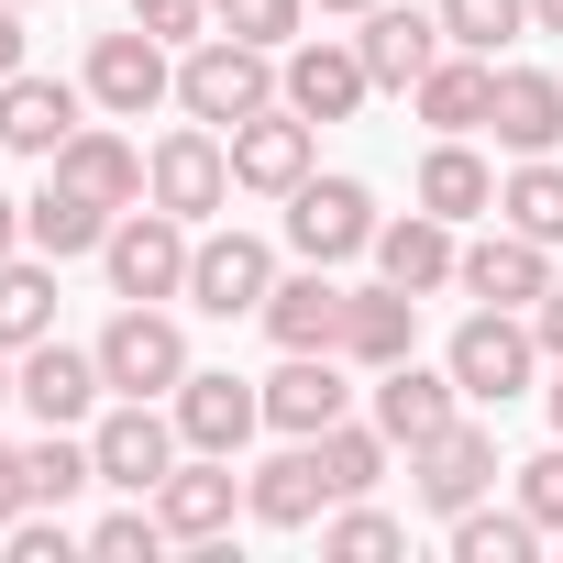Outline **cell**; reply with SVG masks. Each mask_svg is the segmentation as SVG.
<instances>
[{"label": "cell", "mask_w": 563, "mask_h": 563, "mask_svg": "<svg viewBox=\"0 0 563 563\" xmlns=\"http://www.w3.org/2000/svg\"><path fill=\"white\" fill-rule=\"evenodd\" d=\"M177 100H188V122H254V111L276 100V45H243V34H210V45H188V67H177Z\"/></svg>", "instance_id": "cell-1"}, {"label": "cell", "mask_w": 563, "mask_h": 563, "mask_svg": "<svg viewBox=\"0 0 563 563\" xmlns=\"http://www.w3.org/2000/svg\"><path fill=\"white\" fill-rule=\"evenodd\" d=\"M188 221L177 210H122L111 221V243H100V265H111V288L122 299H188Z\"/></svg>", "instance_id": "cell-2"}, {"label": "cell", "mask_w": 563, "mask_h": 563, "mask_svg": "<svg viewBox=\"0 0 563 563\" xmlns=\"http://www.w3.org/2000/svg\"><path fill=\"white\" fill-rule=\"evenodd\" d=\"M144 199H155V210H177V221H210V210L232 199V144H221L210 122L166 133V144L144 155Z\"/></svg>", "instance_id": "cell-3"}, {"label": "cell", "mask_w": 563, "mask_h": 563, "mask_svg": "<svg viewBox=\"0 0 563 563\" xmlns=\"http://www.w3.org/2000/svg\"><path fill=\"white\" fill-rule=\"evenodd\" d=\"M442 365H453V387H464V398H497V409H508V398L530 387V365H541V332H530L519 310H475V321L453 332V354H442Z\"/></svg>", "instance_id": "cell-4"}, {"label": "cell", "mask_w": 563, "mask_h": 563, "mask_svg": "<svg viewBox=\"0 0 563 563\" xmlns=\"http://www.w3.org/2000/svg\"><path fill=\"white\" fill-rule=\"evenodd\" d=\"M288 243L310 265H343V254H376V199L354 177H299L288 188Z\"/></svg>", "instance_id": "cell-5"}, {"label": "cell", "mask_w": 563, "mask_h": 563, "mask_svg": "<svg viewBox=\"0 0 563 563\" xmlns=\"http://www.w3.org/2000/svg\"><path fill=\"white\" fill-rule=\"evenodd\" d=\"M100 376H111L122 398H155V387H177V376H188V332H177L155 299H133V310L100 332Z\"/></svg>", "instance_id": "cell-6"}, {"label": "cell", "mask_w": 563, "mask_h": 563, "mask_svg": "<svg viewBox=\"0 0 563 563\" xmlns=\"http://www.w3.org/2000/svg\"><path fill=\"white\" fill-rule=\"evenodd\" d=\"M166 89H177V67H166V45H155L144 23H122V34L89 45V100H100L111 122H144Z\"/></svg>", "instance_id": "cell-7"}, {"label": "cell", "mask_w": 563, "mask_h": 563, "mask_svg": "<svg viewBox=\"0 0 563 563\" xmlns=\"http://www.w3.org/2000/svg\"><path fill=\"white\" fill-rule=\"evenodd\" d=\"M89 453H100V486H122V497H155V486L177 475V420H155L144 398H122V409L89 431Z\"/></svg>", "instance_id": "cell-8"}, {"label": "cell", "mask_w": 563, "mask_h": 563, "mask_svg": "<svg viewBox=\"0 0 563 563\" xmlns=\"http://www.w3.org/2000/svg\"><path fill=\"white\" fill-rule=\"evenodd\" d=\"M409 475H420V508H442V519H464L486 486H497V431H475V420H453V431H431V442H409Z\"/></svg>", "instance_id": "cell-9"}, {"label": "cell", "mask_w": 563, "mask_h": 563, "mask_svg": "<svg viewBox=\"0 0 563 563\" xmlns=\"http://www.w3.org/2000/svg\"><path fill=\"white\" fill-rule=\"evenodd\" d=\"M265 288H276V254H265L254 232H210V243L188 254V310H210V321L265 310Z\"/></svg>", "instance_id": "cell-10"}, {"label": "cell", "mask_w": 563, "mask_h": 563, "mask_svg": "<svg viewBox=\"0 0 563 563\" xmlns=\"http://www.w3.org/2000/svg\"><path fill=\"white\" fill-rule=\"evenodd\" d=\"M100 387H111V376H100V343H89V354H67V343L45 332V343H23V365H12V398H23L45 431L89 420V398H100Z\"/></svg>", "instance_id": "cell-11"}, {"label": "cell", "mask_w": 563, "mask_h": 563, "mask_svg": "<svg viewBox=\"0 0 563 563\" xmlns=\"http://www.w3.org/2000/svg\"><path fill=\"white\" fill-rule=\"evenodd\" d=\"M299 177H310V111L265 100L254 122H232V188H265V199H288Z\"/></svg>", "instance_id": "cell-12"}, {"label": "cell", "mask_w": 563, "mask_h": 563, "mask_svg": "<svg viewBox=\"0 0 563 563\" xmlns=\"http://www.w3.org/2000/svg\"><path fill=\"white\" fill-rule=\"evenodd\" d=\"M464 420V387H453V365L431 376L420 354H398V365H376V431L387 442H431V431H453Z\"/></svg>", "instance_id": "cell-13"}, {"label": "cell", "mask_w": 563, "mask_h": 563, "mask_svg": "<svg viewBox=\"0 0 563 563\" xmlns=\"http://www.w3.org/2000/svg\"><path fill=\"white\" fill-rule=\"evenodd\" d=\"M254 420H265V387H243V376H177V442L188 453H243L254 442Z\"/></svg>", "instance_id": "cell-14"}, {"label": "cell", "mask_w": 563, "mask_h": 563, "mask_svg": "<svg viewBox=\"0 0 563 563\" xmlns=\"http://www.w3.org/2000/svg\"><path fill=\"white\" fill-rule=\"evenodd\" d=\"M254 321L276 332V354H343V288H332V265H310V276H276Z\"/></svg>", "instance_id": "cell-15"}, {"label": "cell", "mask_w": 563, "mask_h": 563, "mask_svg": "<svg viewBox=\"0 0 563 563\" xmlns=\"http://www.w3.org/2000/svg\"><path fill=\"white\" fill-rule=\"evenodd\" d=\"M354 56H365L376 89H420L442 67V12H398V0H376L365 34H354Z\"/></svg>", "instance_id": "cell-16"}, {"label": "cell", "mask_w": 563, "mask_h": 563, "mask_svg": "<svg viewBox=\"0 0 563 563\" xmlns=\"http://www.w3.org/2000/svg\"><path fill=\"white\" fill-rule=\"evenodd\" d=\"M453 288H464V299H486V310H530V299L552 288V254H541L530 232H486V243H464Z\"/></svg>", "instance_id": "cell-17"}, {"label": "cell", "mask_w": 563, "mask_h": 563, "mask_svg": "<svg viewBox=\"0 0 563 563\" xmlns=\"http://www.w3.org/2000/svg\"><path fill=\"white\" fill-rule=\"evenodd\" d=\"M376 78H365V56L354 45H288V67H276V100H288V111H310V122H343L354 100H365Z\"/></svg>", "instance_id": "cell-18"}, {"label": "cell", "mask_w": 563, "mask_h": 563, "mask_svg": "<svg viewBox=\"0 0 563 563\" xmlns=\"http://www.w3.org/2000/svg\"><path fill=\"white\" fill-rule=\"evenodd\" d=\"M232 453H199V464H177L166 486H155V519H166V541H221L232 530Z\"/></svg>", "instance_id": "cell-19"}, {"label": "cell", "mask_w": 563, "mask_h": 563, "mask_svg": "<svg viewBox=\"0 0 563 563\" xmlns=\"http://www.w3.org/2000/svg\"><path fill=\"white\" fill-rule=\"evenodd\" d=\"M486 122H497L508 155H552V144H563V78H552V67H497Z\"/></svg>", "instance_id": "cell-20"}, {"label": "cell", "mask_w": 563, "mask_h": 563, "mask_svg": "<svg viewBox=\"0 0 563 563\" xmlns=\"http://www.w3.org/2000/svg\"><path fill=\"white\" fill-rule=\"evenodd\" d=\"M343 398H354V387H343V365H332V354H288V365L265 376V420L288 431V442L332 431V420H343Z\"/></svg>", "instance_id": "cell-21"}, {"label": "cell", "mask_w": 563, "mask_h": 563, "mask_svg": "<svg viewBox=\"0 0 563 563\" xmlns=\"http://www.w3.org/2000/svg\"><path fill=\"white\" fill-rule=\"evenodd\" d=\"M376 265L398 276L409 299H431V288H453L464 243H453V221H442V210H409V221H376Z\"/></svg>", "instance_id": "cell-22"}, {"label": "cell", "mask_w": 563, "mask_h": 563, "mask_svg": "<svg viewBox=\"0 0 563 563\" xmlns=\"http://www.w3.org/2000/svg\"><path fill=\"white\" fill-rule=\"evenodd\" d=\"M420 343V299L398 288V276H376V288H343V354L354 365H398Z\"/></svg>", "instance_id": "cell-23"}, {"label": "cell", "mask_w": 563, "mask_h": 563, "mask_svg": "<svg viewBox=\"0 0 563 563\" xmlns=\"http://www.w3.org/2000/svg\"><path fill=\"white\" fill-rule=\"evenodd\" d=\"M243 508L265 519V530H310L321 508H332V475H321V442H288L254 486H243Z\"/></svg>", "instance_id": "cell-24"}, {"label": "cell", "mask_w": 563, "mask_h": 563, "mask_svg": "<svg viewBox=\"0 0 563 563\" xmlns=\"http://www.w3.org/2000/svg\"><path fill=\"white\" fill-rule=\"evenodd\" d=\"M67 133H78V89L67 78H34V67L0 78V144L12 155H56Z\"/></svg>", "instance_id": "cell-25"}, {"label": "cell", "mask_w": 563, "mask_h": 563, "mask_svg": "<svg viewBox=\"0 0 563 563\" xmlns=\"http://www.w3.org/2000/svg\"><path fill=\"white\" fill-rule=\"evenodd\" d=\"M56 177H67L78 199H100V210H133V199H144V155H133L122 133H89V122L56 144Z\"/></svg>", "instance_id": "cell-26"}, {"label": "cell", "mask_w": 563, "mask_h": 563, "mask_svg": "<svg viewBox=\"0 0 563 563\" xmlns=\"http://www.w3.org/2000/svg\"><path fill=\"white\" fill-rule=\"evenodd\" d=\"M111 221H122V210L78 199L67 177H45V199H23V243H34V254H56V265H67V254H100V243H111Z\"/></svg>", "instance_id": "cell-27"}, {"label": "cell", "mask_w": 563, "mask_h": 563, "mask_svg": "<svg viewBox=\"0 0 563 563\" xmlns=\"http://www.w3.org/2000/svg\"><path fill=\"white\" fill-rule=\"evenodd\" d=\"M420 210H442V221H475V210H497V177H486V155H475L464 133H442V144L420 155Z\"/></svg>", "instance_id": "cell-28"}, {"label": "cell", "mask_w": 563, "mask_h": 563, "mask_svg": "<svg viewBox=\"0 0 563 563\" xmlns=\"http://www.w3.org/2000/svg\"><path fill=\"white\" fill-rule=\"evenodd\" d=\"M486 100H497V56H442V67L420 78V122H431V133H475Z\"/></svg>", "instance_id": "cell-29"}, {"label": "cell", "mask_w": 563, "mask_h": 563, "mask_svg": "<svg viewBox=\"0 0 563 563\" xmlns=\"http://www.w3.org/2000/svg\"><path fill=\"white\" fill-rule=\"evenodd\" d=\"M56 332V254L45 265H0V354H23V343H45Z\"/></svg>", "instance_id": "cell-30"}, {"label": "cell", "mask_w": 563, "mask_h": 563, "mask_svg": "<svg viewBox=\"0 0 563 563\" xmlns=\"http://www.w3.org/2000/svg\"><path fill=\"white\" fill-rule=\"evenodd\" d=\"M497 210H508V232L563 243V166H552V155H519V177L497 188Z\"/></svg>", "instance_id": "cell-31"}, {"label": "cell", "mask_w": 563, "mask_h": 563, "mask_svg": "<svg viewBox=\"0 0 563 563\" xmlns=\"http://www.w3.org/2000/svg\"><path fill=\"white\" fill-rule=\"evenodd\" d=\"M530 541H541L530 508H464V519H453V552H464V563H530Z\"/></svg>", "instance_id": "cell-32"}, {"label": "cell", "mask_w": 563, "mask_h": 563, "mask_svg": "<svg viewBox=\"0 0 563 563\" xmlns=\"http://www.w3.org/2000/svg\"><path fill=\"white\" fill-rule=\"evenodd\" d=\"M321 442V475H332V497H365L376 475H387V431H354V420H332V431H310Z\"/></svg>", "instance_id": "cell-33"}, {"label": "cell", "mask_w": 563, "mask_h": 563, "mask_svg": "<svg viewBox=\"0 0 563 563\" xmlns=\"http://www.w3.org/2000/svg\"><path fill=\"white\" fill-rule=\"evenodd\" d=\"M519 23H530V0H442V45H464V56H497Z\"/></svg>", "instance_id": "cell-34"}, {"label": "cell", "mask_w": 563, "mask_h": 563, "mask_svg": "<svg viewBox=\"0 0 563 563\" xmlns=\"http://www.w3.org/2000/svg\"><path fill=\"white\" fill-rule=\"evenodd\" d=\"M23 464H34V497H45V508H67L78 486H100V453H89V442H67V431H45Z\"/></svg>", "instance_id": "cell-35"}, {"label": "cell", "mask_w": 563, "mask_h": 563, "mask_svg": "<svg viewBox=\"0 0 563 563\" xmlns=\"http://www.w3.org/2000/svg\"><path fill=\"white\" fill-rule=\"evenodd\" d=\"M210 12H221V34H243V45H288L310 0H210Z\"/></svg>", "instance_id": "cell-36"}, {"label": "cell", "mask_w": 563, "mask_h": 563, "mask_svg": "<svg viewBox=\"0 0 563 563\" xmlns=\"http://www.w3.org/2000/svg\"><path fill=\"white\" fill-rule=\"evenodd\" d=\"M155 541H166V519H155V508H111V519L89 530V552H100V563H133V552L155 563Z\"/></svg>", "instance_id": "cell-37"}, {"label": "cell", "mask_w": 563, "mask_h": 563, "mask_svg": "<svg viewBox=\"0 0 563 563\" xmlns=\"http://www.w3.org/2000/svg\"><path fill=\"white\" fill-rule=\"evenodd\" d=\"M398 541H409V530H398L387 508H354V497H343V519H332V552H354V563H365V552H398Z\"/></svg>", "instance_id": "cell-38"}, {"label": "cell", "mask_w": 563, "mask_h": 563, "mask_svg": "<svg viewBox=\"0 0 563 563\" xmlns=\"http://www.w3.org/2000/svg\"><path fill=\"white\" fill-rule=\"evenodd\" d=\"M519 508H530V519H541V530H563V442H552V453H530V464H519Z\"/></svg>", "instance_id": "cell-39"}, {"label": "cell", "mask_w": 563, "mask_h": 563, "mask_svg": "<svg viewBox=\"0 0 563 563\" xmlns=\"http://www.w3.org/2000/svg\"><path fill=\"white\" fill-rule=\"evenodd\" d=\"M199 12H210V0H133V23L155 45H199Z\"/></svg>", "instance_id": "cell-40"}, {"label": "cell", "mask_w": 563, "mask_h": 563, "mask_svg": "<svg viewBox=\"0 0 563 563\" xmlns=\"http://www.w3.org/2000/svg\"><path fill=\"white\" fill-rule=\"evenodd\" d=\"M67 552H78L67 519H12V563H67Z\"/></svg>", "instance_id": "cell-41"}, {"label": "cell", "mask_w": 563, "mask_h": 563, "mask_svg": "<svg viewBox=\"0 0 563 563\" xmlns=\"http://www.w3.org/2000/svg\"><path fill=\"white\" fill-rule=\"evenodd\" d=\"M23 508H34V464H23V453H12V442H0V530H12V519H23Z\"/></svg>", "instance_id": "cell-42"}, {"label": "cell", "mask_w": 563, "mask_h": 563, "mask_svg": "<svg viewBox=\"0 0 563 563\" xmlns=\"http://www.w3.org/2000/svg\"><path fill=\"white\" fill-rule=\"evenodd\" d=\"M530 332H541V354L563 365V288H541V299H530Z\"/></svg>", "instance_id": "cell-43"}, {"label": "cell", "mask_w": 563, "mask_h": 563, "mask_svg": "<svg viewBox=\"0 0 563 563\" xmlns=\"http://www.w3.org/2000/svg\"><path fill=\"white\" fill-rule=\"evenodd\" d=\"M0 78H23V0H0Z\"/></svg>", "instance_id": "cell-44"}, {"label": "cell", "mask_w": 563, "mask_h": 563, "mask_svg": "<svg viewBox=\"0 0 563 563\" xmlns=\"http://www.w3.org/2000/svg\"><path fill=\"white\" fill-rule=\"evenodd\" d=\"M12 243H23V199H0V265H12Z\"/></svg>", "instance_id": "cell-45"}, {"label": "cell", "mask_w": 563, "mask_h": 563, "mask_svg": "<svg viewBox=\"0 0 563 563\" xmlns=\"http://www.w3.org/2000/svg\"><path fill=\"white\" fill-rule=\"evenodd\" d=\"M530 23H541V34H563V0H530Z\"/></svg>", "instance_id": "cell-46"}, {"label": "cell", "mask_w": 563, "mask_h": 563, "mask_svg": "<svg viewBox=\"0 0 563 563\" xmlns=\"http://www.w3.org/2000/svg\"><path fill=\"white\" fill-rule=\"evenodd\" d=\"M321 12H376V0H321Z\"/></svg>", "instance_id": "cell-47"}, {"label": "cell", "mask_w": 563, "mask_h": 563, "mask_svg": "<svg viewBox=\"0 0 563 563\" xmlns=\"http://www.w3.org/2000/svg\"><path fill=\"white\" fill-rule=\"evenodd\" d=\"M552 431H563V376H552Z\"/></svg>", "instance_id": "cell-48"}, {"label": "cell", "mask_w": 563, "mask_h": 563, "mask_svg": "<svg viewBox=\"0 0 563 563\" xmlns=\"http://www.w3.org/2000/svg\"><path fill=\"white\" fill-rule=\"evenodd\" d=\"M0 398H12V365H0Z\"/></svg>", "instance_id": "cell-49"}]
</instances>
